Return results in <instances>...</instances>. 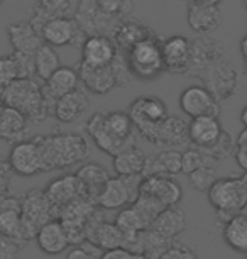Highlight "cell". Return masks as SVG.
Wrapping results in <instances>:
<instances>
[{"instance_id": "1", "label": "cell", "mask_w": 247, "mask_h": 259, "mask_svg": "<svg viewBox=\"0 0 247 259\" xmlns=\"http://www.w3.org/2000/svg\"><path fill=\"white\" fill-rule=\"evenodd\" d=\"M44 163L46 171L68 169L86 159L90 153L88 143L81 134L76 133H53L34 136Z\"/></svg>"}, {"instance_id": "2", "label": "cell", "mask_w": 247, "mask_h": 259, "mask_svg": "<svg viewBox=\"0 0 247 259\" xmlns=\"http://www.w3.org/2000/svg\"><path fill=\"white\" fill-rule=\"evenodd\" d=\"M4 105L19 110L29 120V124H41L53 110L42 97L41 83L36 80H16L7 87Z\"/></svg>"}, {"instance_id": "3", "label": "cell", "mask_w": 247, "mask_h": 259, "mask_svg": "<svg viewBox=\"0 0 247 259\" xmlns=\"http://www.w3.org/2000/svg\"><path fill=\"white\" fill-rule=\"evenodd\" d=\"M76 71H78L80 81L83 83L85 90H88L95 95H107L114 89L127 87L130 83V78H132L127 61H125V55L120 51L117 58L112 61V65L91 68L80 63Z\"/></svg>"}, {"instance_id": "4", "label": "cell", "mask_w": 247, "mask_h": 259, "mask_svg": "<svg viewBox=\"0 0 247 259\" xmlns=\"http://www.w3.org/2000/svg\"><path fill=\"white\" fill-rule=\"evenodd\" d=\"M208 202L215 208L217 219L224 226L242 212L247 205V193L240 178H217V182L207 192Z\"/></svg>"}, {"instance_id": "5", "label": "cell", "mask_w": 247, "mask_h": 259, "mask_svg": "<svg viewBox=\"0 0 247 259\" xmlns=\"http://www.w3.org/2000/svg\"><path fill=\"white\" fill-rule=\"evenodd\" d=\"M161 45L163 37L154 34L153 37L139 42L130 51L125 53V61H127L130 75L144 81L156 80L158 76H161L166 71Z\"/></svg>"}, {"instance_id": "6", "label": "cell", "mask_w": 247, "mask_h": 259, "mask_svg": "<svg viewBox=\"0 0 247 259\" xmlns=\"http://www.w3.org/2000/svg\"><path fill=\"white\" fill-rule=\"evenodd\" d=\"M21 213H22V229L26 241L34 239L42 226L55 221V210L47 200L44 190L32 188L21 198Z\"/></svg>"}, {"instance_id": "7", "label": "cell", "mask_w": 247, "mask_h": 259, "mask_svg": "<svg viewBox=\"0 0 247 259\" xmlns=\"http://www.w3.org/2000/svg\"><path fill=\"white\" fill-rule=\"evenodd\" d=\"M129 117L134 124V129L140 138L149 141L159 122L168 117L166 104L156 95L137 97L129 107Z\"/></svg>"}, {"instance_id": "8", "label": "cell", "mask_w": 247, "mask_h": 259, "mask_svg": "<svg viewBox=\"0 0 247 259\" xmlns=\"http://www.w3.org/2000/svg\"><path fill=\"white\" fill-rule=\"evenodd\" d=\"M142 175L110 178L96 198V205L105 210H122L132 205L140 195Z\"/></svg>"}, {"instance_id": "9", "label": "cell", "mask_w": 247, "mask_h": 259, "mask_svg": "<svg viewBox=\"0 0 247 259\" xmlns=\"http://www.w3.org/2000/svg\"><path fill=\"white\" fill-rule=\"evenodd\" d=\"M198 78L202 80L203 87L215 97L217 102L229 100L239 85V73L224 58L203 70Z\"/></svg>"}, {"instance_id": "10", "label": "cell", "mask_w": 247, "mask_h": 259, "mask_svg": "<svg viewBox=\"0 0 247 259\" xmlns=\"http://www.w3.org/2000/svg\"><path fill=\"white\" fill-rule=\"evenodd\" d=\"M73 19L86 37L88 36H109L112 37L115 27L122 19L107 16L96 6V0H80Z\"/></svg>"}, {"instance_id": "11", "label": "cell", "mask_w": 247, "mask_h": 259, "mask_svg": "<svg viewBox=\"0 0 247 259\" xmlns=\"http://www.w3.org/2000/svg\"><path fill=\"white\" fill-rule=\"evenodd\" d=\"M41 39L44 45L53 48H65V46H80L83 45L86 36L73 17H58L53 19L42 27Z\"/></svg>"}, {"instance_id": "12", "label": "cell", "mask_w": 247, "mask_h": 259, "mask_svg": "<svg viewBox=\"0 0 247 259\" xmlns=\"http://www.w3.org/2000/svg\"><path fill=\"white\" fill-rule=\"evenodd\" d=\"M7 161L12 168V173L19 175V177H36V175L46 171L39 148L34 143V139L21 141V143L14 144Z\"/></svg>"}, {"instance_id": "13", "label": "cell", "mask_w": 247, "mask_h": 259, "mask_svg": "<svg viewBox=\"0 0 247 259\" xmlns=\"http://www.w3.org/2000/svg\"><path fill=\"white\" fill-rule=\"evenodd\" d=\"M220 102L208 92L203 85H191L181 92L180 95V109L190 119L196 117H219L220 115Z\"/></svg>"}, {"instance_id": "14", "label": "cell", "mask_w": 247, "mask_h": 259, "mask_svg": "<svg viewBox=\"0 0 247 259\" xmlns=\"http://www.w3.org/2000/svg\"><path fill=\"white\" fill-rule=\"evenodd\" d=\"M44 193L55 210V215H60L63 208L75 203L76 200L85 198L83 188H81L76 175H63V177L53 180L44 188Z\"/></svg>"}, {"instance_id": "15", "label": "cell", "mask_w": 247, "mask_h": 259, "mask_svg": "<svg viewBox=\"0 0 247 259\" xmlns=\"http://www.w3.org/2000/svg\"><path fill=\"white\" fill-rule=\"evenodd\" d=\"M224 58V45L214 37H196L190 41V61L188 75L198 76L203 70Z\"/></svg>"}, {"instance_id": "16", "label": "cell", "mask_w": 247, "mask_h": 259, "mask_svg": "<svg viewBox=\"0 0 247 259\" xmlns=\"http://www.w3.org/2000/svg\"><path fill=\"white\" fill-rule=\"evenodd\" d=\"M80 85V76L76 68L71 66H61L42 83V97H44L46 104L50 105V109L55 112L56 102L71 92H75Z\"/></svg>"}, {"instance_id": "17", "label": "cell", "mask_w": 247, "mask_h": 259, "mask_svg": "<svg viewBox=\"0 0 247 259\" xmlns=\"http://www.w3.org/2000/svg\"><path fill=\"white\" fill-rule=\"evenodd\" d=\"M140 193L154 198L156 202L161 203L164 208L176 207V205L181 202V197H183V190L180 187V183L174 182L171 177H159V175L142 177Z\"/></svg>"}, {"instance_id": "18", "label": "cell", "mask_w": 247, "mask_h": 259, "mask_svg": "<svg viewBox=\"0 0 247 259\" xmlns=\"http://www.w3.org/2000/svg\"><path fill=\"white\" fill-rule=\"evenodd\" d=\"M119 50L109 36H88L81 45V61L86 66L102 68L112 65Z\"/></svg>"}, {"instance_id": "19", "label": "cell", "mask_w": 247, "mask_h": 259, "mask_svg": "<svg viewBox=\"0 0 247 259\" xmlns=\"http://www.w3.org/2000/svg\"><path fill=\"white\" fill-rule=\"evenodd\" d=\"M161 50L166 73L186 75L190 61V39L185 36H169L163 39Z\"/></svg>"}, {"instance_id": "20", "label": "cell", "mask_w": 247, "mask_h": 259, "mask_svg": "<svg viewBox=\"0 0 247 259\" xmlns=\"http://www.w3.org/2000/svg\"><path fill=\"white\" fill-rule=\"evenodd\" d=\"M222 133L224 129H222L219 117L205 115L188 122V143H191L193 148L208 151L217 144Z\"/></svg>"}, {"instance_id": "21", "label": "cell", "mask_w": 247, "mask_h": 259, "mask_svg": "<svg viewBox=\"0 0 247 259\" xmlns=\"http://www.w3.org/2000/svg\"><path fill=\"white\" fill-rule=\"evenodd\" d=\"M0 234L16 241L21 246L26 244L22 229L21 198L9 195L0 202Z\"/></svg>"}, {"instance_id": "22", "label": "cell", "mask_w": 247, "mask_h": 259, "mask_svg": "<svg viewBox=\"0 0 247 259\" xmlns=\"http://www.w3.org/2000/svg\"><path fill=\"white\" fill-rule=\"evenodd\" d=\"M153 36H154V31L144 22L137 21V19L125 17L120 21L119 26L115 27V31L112 34V41L115 42L117 50L125 55V53L132 50L135 45H139V42L146 41V39Z\"/></svg>"}, {"instance_id": "23", "label": "cell", "mask_w": 247, "mask_h": 259, "mask_svg": "<svg viewBox=\"0 0 247 259\" xmlns=\"http://www.w3.org/2000/svg\"><path fill=\"white\" fill-rule=\"evenodd\" d=\"M154 146H183L188 143V122L183 117L168 115L163 122H159L149 139Z\"/></svg>"}, {"instance_id": "24", "label": "cell", "mask_w": 247, "mask_h": 259, "mask_svg": "<svg viewBox=\"0 0 247 259\" xmlns=\"http://www.w3.org/2000/svg\"><path fill=\"white\" fill-rule=\"evenodd\" d=\"M188 26L196 34H210L217 31L224 22V11L220 6H202V4L190 2L188 6Z\"/></svg>"}, {"instance_id": "25", "label": "cell", "mask_w": 247, "mask_h": 259, "mask_svg": "<svg viewBox=\"0 0 247 259\" xmlns=\"http://www.w3.org/2000/svg\"><path fill=\"white\" fill-rule=\"evenodd\" d=\"M7 36L11 41L12 50L16 53H22V55L34 56L39 48L44 45L41 36L37 34L36 29L29 21L14 22L7 26Z\"/></svg>"}, {"instance_id": "26", "label": "cell", "mask_w": 247, "mask_h": 259, "mask_svg": "<svg viewBox=\"0 0 247 259\" xmlns=\"http://www.w3.org/2000/svg\"><path fill=\"white\" fill-rule=\"evenodd\" d=\"M75 175L78 178L81 188H83L85 198L96 205V198L110 180L107 168H104L98 163H85L76 169Z\"/></svg>"}, {"instance_id": "27", "label": "cell", "mask_w": 247, "mask_h": 259, "mask_svg": "<svg viewBox=\"0 0 247 259\" xmlns=\"http://www.w3.org/2000/svg\"><path fill=\"white\" fill-rule=\"evenodd\" d=\"M85 131H86V134H88V138L93 141V144L100 151H104L105 154L115 156V154H119L120 151L125 149L124 146L120 144L119 141H115L112 138V134L109 133L107 125H105V112H95V114L86 120Z\"/></svg>"}, {"instance_id": "28", "label": "cell", "mask_w": 247, "mask_h": 259, "mask_svg": "<svg viewBox=\"0 0 247 259\" xmlns=\"http://www.w3.org/2000/svg\"><path fill=\"white\" fill-rule=\"evenodd\" d=\"M88 105H90V100H88V97H86V94L81 89H76L75 92L61 97V99L56 102L53 117H55L58 122H61V124H71V122L78 120L80 117L85 114Z\"/></svg>"}, {"instance_id": "29", "label": "cell", "mask_w": 247, "mask_h": 259, "mask_svg": "<svg viewBox=\"0 0 247 259\" xmlns=\"http://www.w3.org/2000/svg\"><path fill=\"white\" fill-rule=\"evenodd\" d=\"M34 239H36V242H37V247L44 254H47V256L61 254L70 246L65 227H63V224L60 221H56V219L47 222L46 226H42Z\"/></svg>"}, {"instance_id": "30", "label": "cell", "mask_w": 247, "mask_h": 259, "mask_svg": "<svg viewBox=\"0 0 247 259\" xmlns=\"http://www.w3.org/2000/svg\"><path fill=\"white\" fill-rule=\"evenodd\" d=\"M71 0H37L32 9V16L29 22L41 34L42 27L53 19L58 17H71Z\"/></svg>"}, {"instance_id": "31", "label": "cell", "mask_w": 247, "mask_h": 259, "mask_svg": "<svg viewBox=\"0 0 247 259\" xmlns=\"http://www.w3.org/2000/svg\"><path fill=\"white\" fill-rule=\"evenodd\" d=\"M185 229H186V215L178 207L164 208L156 217V221L149 226V231L164 239H169V241H174V237L178 234H181Z\"/></svg>"}, {"instance_id": "32", "label": "cell", "mask_w": 247, "mask_h": 259, "mask_svg": "<svg viewBox=\"0 0 247 259\" xmlns=\"http://www.w3.org/2000/svg\"><path fill=\"white\" fill-rule=\"evenodd\" d=\"M146 163L147 156L142 149L137 148V144H134L114 156L112 168L117 177H139L144 173Z\"/></svg>"}, {"instance_id": "33", "label": "cell", "mask_w": 247, "mask_h": 259, "mask_svg": "<svg viewBox=\"0 0 247 259\" xmlns=\"http://www.w3.org/2000/svg\"><path fill=\"white\" fill-rule=\"evenodd\" d=\"M29 129V120L21 112L12 107L4 105L2 117H0V139L7 143H21L24 141Z\"/></svg>"}, {"instance_id": "34", "label": "cell", "mask_w": 247, "mask_h": 259, "mask_svg": "<svg viewBox=\"0 0 247 259\" xmlns=\"http://www.w3.org/2000/svg\"><path fill=\"white\" fill-rule=\"evenodd\" d=\"M181 173V153L176 149H164L153 158H147L146 168H144L142 177H176Z\"/></svg>"}, {"instance_id": "35", "label": "cell", "mask_w": 247, "mask_h": 259, "mask_svg": "<svg viewBox=\"0 0 247 259\" xmlns=\"http://www.w3.org/2000/svg\"><path fill=\"white\" fill-rule=\"evenodd\" d=\"M222 237L232 251L247 256V217L237 213L222 227Z\"/></svg>"}, {"instance_id": "36", "label": "cell", "mask_w": 247, "mask_h": 259, "mask_svg": "<svg viewBox=\"0 0 247 259\" xmlns=\"http://www.w3.org/2000/svg\"><path fill=\"white\" fill-rule=\"evenodd\" d=\"M34 65H36V78H39L44 83L58 68H61V61L55 48L42 45L39 51L34 55Z\"/></svg>"}, {"instance_id": "37", "label": "cell", "mask_w": 247, "mask_h": 259, "mask_svg": "<svg viewBox=\"0 0 247 259\" xmlns=\"http://www.w3.org/2000/svg\"><path fill=\"white\" fill-rule=\"evenodd\" d=\"M219 163V159H215L214 156L208 154L207 163L202 168H198L195 173L188 175V182H190V185L196 192H208V188L217 182V178H219V175H217Z\"/></svg>"}, {"instance_id": "38", "label": "cell", "mask_w": 247, "mask_h": 259, "mask_svg": "<svg viewBox=\"0 0 247 259\" xmlns=\"http://www.w3.org/2000/svg\"><path fill=\"white\" fill-rule=\"evenodd\" d=\"M130 207H132L134 212L137 213V217L140 219V222H142L144 229H149V226L156 221L158 215L164 210L161 203L156 202V200L151 197H147V195H142V193L139 195L137 200H135Z\"/></svg>"}, {"instance_id": "39", "label": "cell", "mask_w": 247, "mask_h": 259, "mask_svg": "<svg viewBox=\"0 0 247 259\" xmlns=\"http://www.w3.org/2000/svg\"><path fill=\"white\" fill-rule=\"evenodd\" d=\"M208 153L198 148H190L181 153V173L191 175L195 173L198 168H202L207 163Z\"/></svg>"}, {"instance_id": "40", "label": "cell", "mask_w": 247, "mask_h": 259, "mask_svg": "<svg viewBox=\"0 0 247 259\" xmlns=\"http://www.w3.org/2000/svg\"><path fill=\"white\" fill-rule=\"evenodd\" d=\"M96 6L104 14L114 17L125 19L130 16L134 9L132 0H96Z\"/></svg>"}, {"instance_id": "41", "label": "cell", "mask_w": 247, "mask_h": 259, "mask_svg": "<svg viewBox=\"0 0 247 259\" xmlns=\"http://www.w3.org/2000/svg\"><path fill=\"white\" fill-rule=\"evenodd\" d=\"M12 56L16 60L19 80H36V65H34V56L22 55V53L12 51Z\"/></svg>"}, {"instance_id": "42", "label": "cell", "mask_w": 247, "mask_h": 259, "mask_svg": "<svg viewBox=\"0 0 247 259\" xmlns=\"http://www.w3.org/2000/svg\"><path fill=\"white\" fill-rule=\"evenodd\" d=\"M234 151H235V143L232 141V138L229 136V133L227 131H224L220 136V139L217 141V144L214 146V148H210L207 151L210 156H214L215 159H225V158H229V156L234 154Z\"/></svg>"}, {"instance_id": "43", "label": "cell", "mask_w": 247, "mask_h": 259, "mask_svg": "<svg viewBox=\"0 0 247 259\" xmlns=\"http://www.w3.org/2000/svg\"><path fill=\"white\" fill-rule=\"evenodd\" d=\"M102 251L91 242L85 241L83 244H76L71 249H68L66 259H98Z\"/></svg>"}, {"instance_id": "44", "label": "cell", "mask_w": 247, "mask_h": 259, "mask_svg": "<svg viewBox=\"0 0 247 259\" xmlns=\"http://www.w3.org/2000/svg\"><path fill=\"white\" fill-rule=\"evenodd\" d=\"M16 80H19V73L12 53L7 56H0V83L2 85H11Z\"/></svg>"}, {"instance_id": "45", "label": "cell", "mask_w": 247, "mask_h": 259, "mask_svg": "<svg viewBox=\"0 0 247 259\" xmlns=\"http://www.w3.org/2000/svg\"><path fill=\"white\" fill-rule=\"evenodd\" d=\"M161 259H198V256L191 251L190 247L180 242H173L171 246L166 249Z\"/></svg>"}, {"instance_id": "46", "label": "cell", "mask_w": 247, "mask_h": 259, "mask_svg": "<svg viewBox=\"0 0 247 259\" xmlns=\"http://www.w3.org/2000/svg\"><path fill=\"white\" fill-rule=\"evenodd\" d=\"M234 158L237 161V164L244 171H247V129H242V133L237 136Z\"/></svg>"}, {"instance_id": "47", "label": "cell", "mask_w": 247, "mask_h": 259, "mask_svg": "<svg viewBox=\"0 0 247 259\" xmlns=\"http://www.w3.org/2000/svg\"><path fill=\"white\" fill-rule=\"evenodd\" d=\"M12 168L7 159L0 158V197L6 198L11 192V180H12Z\"/></svg>"}, {"instance_id": "48", "label": "cell", "mask_w": 247, "mask_h": 259, "mask_svg": "<svg viewBox=\"0 0 247 259\" xmlns=\"http://www.w3.org/2000/svg\"><path fill=\"white\" fill-rule=\"evenodd\" d=\"M21 247V244L0 234V259H17Z\"/></svg>"}, {"instance_id": "49", "label": "cell", "mask_w": 247, "mask_h": 259, "mask_svg": "<svg viewBox=\"0 0 247 259\" xmlns=\"http://www.w3.org/2000/svg\"><path fill=\"white\" fill-rule=\"evenodd\" d=\"M98 259H147V257L140 252H134L125 247H119V249H112V251H104Z\"/></svg>"}, {"instance_id": "50", "label": "cell", "mask_w": 247, "mask_h": 259, "mask_svg": "<svg viewBox=\"0 0 247 259\" xmlns=\"http://www.w3.org/2000/svg\"><path fill=\"white\" fill-rule=\"evenodd\" d=\"M240 55H242V58H244V63H247V34L242 37V41H240Z\"/></svg>"}, {"instance_id": "51", "label": "cell", "mask_w": 247, "mask_h": 259, "mask_svg": "<svg viewBox=\"0 0 247 259\" xmlns=\"http://www.w3.org/2000/svg\"><path fill=\"white\" fill-rule=\"evenodd\" d=\"M195 4H202V6H220L222 0H191Z\"/></svg>"}, {"instance_id": "52", "label": "cell", "mask_w": 247, "mask_h": 259, "mask_svg": "<svg viewBox=\"0 0 247 259\" xmlns=\"http://www.w3.org/2000/svg\"><path fill=\"white\" fill-rule=\"evenodd\" d=\"M240 122H242V125H244V129H247V105L240 112Z\"/></svg>"}, {"instance_id": "53", "label": "cell", "mask_w": 247, "mask_h": 259, "mask_svg": "<svg viewBox=\"0 0 247 259\" xmlns=\"http://www.w3.org/2000/svg\"><path fill=\"white\" fill-rule=\"evenodd\" d=\"M7 87H9V85H2V83H0V104H2V105H4V100H6Z\"/></svg>"}, {"instance_id": "54", "label": "cell", "mask_w": 247, "mask_h": 259, "mask_svg": "<svg viewBox=\"0 0 247 259\" xmlns=\"http://www.w3.org/2000/svg\"><path fill=\"white\" fill-rule=\"evenodd\" d=\"M240 182H242V185H244V188H245V193H247V171L244 175L240 177Z\"/></svg>"}, {"instance_id": "55", "label": "cell", "mask_w": 247, "mask_h": 259, "mask_svg": "<svg viewBox=\"0 0 247 259\" xmlns=\"http://www.w3.org/2000/svg\"><path fill=\"white\" fill-rule=\"evenodd\" d=\"M242 215H245V217H247V205H245V207L244 208H242V212H240Z\"/></svg>"}, {"instance_id": "56", "label": "cell", "mask_w": 247, "mask_h": 259, "mask_svg": "<svg viewBox=\"0 0 247 259\" xmlns=\"http://www.w3.org/2000/svg\"><path fill=\"white\" fill-rule=\"evenodd\" d=\"M2 110H4V105L0 104V117H2Z\"/></svg>"}, {"instance_id": "57", "label": "cell", "mask_w": 247, "mask_h": 259, "mask_svg": "<svg viewBox=\"0 0 247 259\" xmlns=\"http://www.w3.org/2000/svg\"><path fill=\"white\" fill-rule=\"evenodd\" d=\"M244 2V7H245V11H247V0H242Z\"/></svg>"}, {"instance_id": "58", "label": "cell", "mask_w": 247, "mask_h": 259, "mask_svg": "<svg viewBox=\"0 0 247 259\" xmlns=\"http://www.w3.org/2000/svg\"><path fill=\"white\" fill-rule=\"evenodd\" d=\"M244 68H245V75H247V63H244Z\"/></svg>"}, {"instance_id": "59", "label": "cell", "mask_w": 247, "mask_h": 259, "mask_svg": "<svg viewBox=\"0 0 247 259\" xmlns=\"http://www.w3.org/2000/svg\"><path fill=\"white\" fill-rule=\"evenodd\" d=\"M4 2H6V0H0V6H2V4H4Z\"/></svg>"}, {"instance_id": "60", "label": "cell", "mask_w": 247, "mask_h": 259, "mask_svg": "<svg viewBox=\"0 0 247 259\" xmlns=\"http://www.w3.org/2000/svg\"><path fill=\"white\" fill-rule=\"evenodd\" d=\"M2 200H4V198H2V197H0V202H2Z\"/></svg>"}]
</instances>
